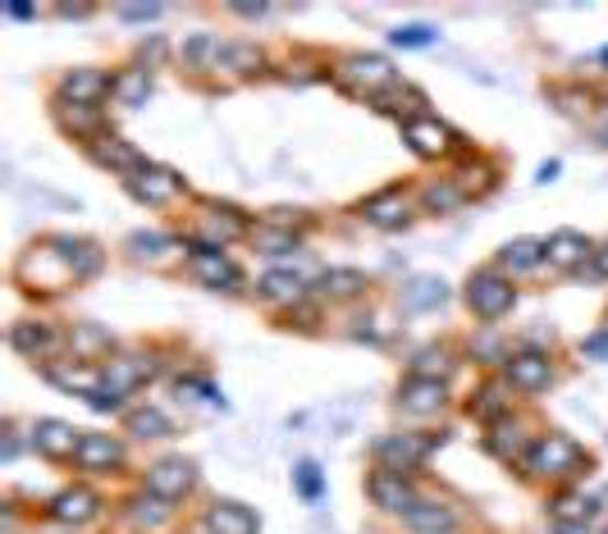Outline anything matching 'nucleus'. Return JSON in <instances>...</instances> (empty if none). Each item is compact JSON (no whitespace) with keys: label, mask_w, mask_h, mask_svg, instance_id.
<instances>
[{"label":"nucleus","mask_w":608,"mask_h":534,"mask_svg":"<svg viewBox=\"0 0 608 534\" xmlns=\"http://www.w3.org/2000/svg\"><path fill=\"white\" fill-rule=\"evenodd\" d=\"M531 476H544V480H567V476H582V466H586V453L576 438L567 434H544L531 444L526 461H522Z\"/></svg>","instance_id":"f257e3e1"},{"label":"nucleus","mask_w":608,"mask_h":534,"mask_svg":"<svg viewBox=\"0 0 608 534\" xmlns=\"http://www.w3.org/2000/svg\"><path fill=\"white\" fill-rule=\"evenodd\" d=\"M334 78H339V87H348L352 97H380L384 87H393L399 78H393V65L384 55H348L339 69H334Z\"/></svg>","instance_id":"f03ea898"},{"label":"nucleus","mask_w":608,"mask_h":534,"mask_svg":"<svg viewBox=\"0 0 608 534\" xmlns=\"http://www.w3.org/2000/svg\"><path fill=\"white\" fill-rule=\"evenodd\" d=\"M512 302H517V288L508 284V279H503L499 270H480V274L467 279V306L476 310V316H480L485 325L503 320L508 310H512Z\"/></svg>","instance_id":"7ed1b4c3"},{"label":"nucleus","mask_w":608,"mask_h":534,"mask_svg":"<svg viewBox=\"0 0 608 534\" xmlns=\"http://www.w3.org/2000/svg\"><path fill=\"white\" fill-rule=\"evenodd\" d=\"M367 493H371L376 508L389 512V516H408L416 502H421V493L412 489V480L403 476V470H384V466L367 480Z\"/></svg>","instance_id":"20e7f679"},{"label":"nucleus","mask_w":608,"mask_h":534,"mask_svg":"<svg viewBox=\"0 0 608 534\" xmlns=\"http://www.w3.org/2000/svg\"><path fill=\"white\" fill-rule=\"evenodd\" d=\"M435 444H439L435 434H389L376 444V457H380L384 470H412L435 453Z\"/></svg>","instance_id":"39448f33"},{"label":"nucleus","mask_w":608,"mask_h":534,"mask_svg":"<svg viewBox=\"0 0 608 534\" xmlns=\"http://www.w3.org/2000/svg\"><path fill=\"white\" fill-rule=\"evenodd\" d=\"M193 484H197V466L188 457H161L156 466H146V489L165 502H178L184 493H193Z\"/></svg>","instance_id":"423d86ee"},{"label":"nucleus","mask_w":608,"mask_h":534,"mask_svg":"<svg viewBox=\"0 0 608 534\" xmlns=\"http://www.w3.org/2000/svg\"><path fill=\"white\" fill-rule=\"evenodd\" d=\"M403 142L421 155V161H439V155H448L453 151V129L448 123H439L435 115H412L408 123H403Z\"/></svg>","instance_id":"0eeeda50"},{"label":"nucleus","mask_w":608,"mask_h":534,"mask_svg":"<svg viewBox=\"0 0 608 534\" xmlns=\"http://www.w3.org/2000/svg\"><path fill=\"white\" fill-rule=\"evenodd\" d=\"M124 187L142 206H170L178 193H184V178H178L174 170H165V165H142L138 174L124 178Z\"/></svg>","instance_id":"6e6552de"},{"label":"nucleus","mask_w":608,"mask_h":534,"mask_svg":"<svg viewBox=\"0 0 608 534\" xmlns=\"http://www.w3.org/2000/svg\"><path fill=\"white\" fill-rule=\"evenodd\" d=\"M193 279H202L206 288H238V265L225 257L220 247H206V242H193Z\"/></svg>","instance_id":"1a4fd4ad"},{"label":"nucleus","mask_w":608,"mask_h":534,"mask_svg":"<svg viewBox=\"0 0 608 534\" xmlns=\"http://www.w3.org/2000/svg\"><path fill=\"white\" fill-rule=\"evenodd\" d=\"M206 530L210 534H261V521L248 502H234V498H216L206 508Z\"/></svg>","instance_id":"9d476101"},{"label":"nucleus","mask_w":608,"mask_h":534,"mask_svg":"<svg viewBox=\"0 0 608 534\" xmlns=\"http://www.w3.org/2000/svg\"><path fill=\"white\" fill-rule=\"evenodd\" d=\"M78 444H83V434L69 421H37V429H33V448L51 461H74Z\"/></svg>","instance_id":"9b49d317"},{"label":"nucleus","mask_w":608,"mask_h":534,"mask_svg":"<svg viewBox=\"0 0 608 534\" xmlns=\"http://www.w3.org/2000/svg\"><path fill=\"white\" fill-rule=\"evenodd\" d=\"M444 402H448L444 380H421V374H412V380L399 384V406L408 416H435V412H444Z\"/></svg>","instance_id":"f8f14e48"},{"label":"nucleus","mask_w":608,"mask_h":534,"mask_svg":"<svg viewBox=\"0 0 608 534\" xmlns=\"http://www.w3.org/2000/svg\"><path fill=\"white\" fill-rule=\"evenodd\" d=\"M503 366H508V384L517 393H540V389H550V380H554L550 357H540V352H517Z\"/></svg>","instance_id":"ddd939ff"},{"label":"nucleus","mask_w":608,"mask_h":534,"mask_svg":"<svg viewBox=\"0 0 608 534\" xmlns=\"http://www.w3.org/2000/svg\"><path fill=\"white\" fill-rule=\"evenodd\" d=\"M51 521H59V525H87L97 512H101V498L93 493V489H59L55 498H51Z\"/></svg>","instance_id":"4468645a"},{"label":"nucleus","mask_w":608,"mask_h":534,"mask_svg":"<svg viewBox=\"0 0 608 534\" xmlns=\"http://www.w3.org/2000/svg\"><path fill=\"white\" fill-rule=\"evenodd\" d=\"M87 151H93V161L101 165V170H115V174H138L146 161L142 155L124 142V138H115V133H101V138H93L87 142Z\"/></svg>","instance_id":"2eb2a0df"},{"label":"nucleus","mask_w":608,"mask_h":534,"mask_svg":"<svg viewBox=\"0 0 608 534\" xmlns=\"http://www.w3.org/2000/svg\"><path fill=\"white\" fill-rule=\"evenodd\" d=\"M119 461H124V448H119L115 434H83L78 457H74L78 470H93V476H101V470H115Z\"/></svg>","instance_id":"dca6fc26"},{"label":"nucleus","mask_w":608,"mask_h":534,"mask_svg":"<svg viewBox=\"0 0 608 534\" xmlns=\"http://www.w3.org/2000/svg\"><path fill=\"white\" fill-rule=\"evenodd\" d=\"M586 257H595V251H590L586 233H576V229H558V233H550V242H544V261L558 265V270H582Z\"/></svg>","instance_id":"f3484780"},{"label":"nucleus","mask_w":608,"mask_h":534,"mask_svg":"<svg viewBox=\"0 0 608 534\" xmlns=\"http://www.w3.org/2000/svg\"><path fill=\"white\" fill-rule=\"evenodd\" d=\"M403 525L416 530V534H453V530H458V512H453L448 502H439V498H421L416 508L403 516Z\"/></svg>","instance_id":"a211bd4d"},{"label":"nucleus","mask_w":608,"mask_h":534,"mask_svg":"<svg viewBox=\"0 0 608 534\" xmlns=\"http://www.w3.org/2000/svg\"><path fill=\"white\" fill-rule=\"evenodd\" d=\"M10 342H14V352L42 361V357H51V352L59 348V334H55V325H46V320H19V325L10 329Z\"/></svg>","instance_id":"6ab92c4d"},{"label":"nucleus","mask_w":608,"mask_h":534,"mask_svg":"<svg viewBox=\"0 0 608 534\" xmlns=\"http://www.w3.org/2000/svg\"><path fill=\"white\" fill-rule=\"evenodd\" d=\"M59 91H65L69 106H97L106 91H115V83L101 69H69L65 83H59Z\"/></svg>","instance_id":"aec40b11"},{"label":"nucleus","mask_w":608,"mask_h":534,"mask_svg":"<svg viewBox=\"0 0 608 534\" xmlns=\"http://www.w3.org/2000/svg\"><path fill=\"white\" fill-rule=\"evenodd\" d=\"M101 374H106V389H110L115 397H124V393H133L138 384L151 380V361H146V357H115Z\"/></svg>","instance_id":"412c9836"},{"label":"nucleus","mask_w":608,"mask_h":534,"mask_svg":"<svg viewBox=\"0 0 608 534\" xmlns=\"http://www.w3.org/2000/svg\"><path fill=\"white\" fill-rule=\"evenodd\" d=\"M361 215H367V225H376V229H399V225H408V197L399 187H384L380 197L361 206Z\"/></svg>","instance_id":"4be33fe9"},{"label":"nucleus","mask_w":608,"mask_h":534,"mask_svg":"<svg viewBox=\"0 0 608 534\" xmlns=\"http://www.w3.org/2000/svg\"><path fill=\"white\" fill-rule=\"evenodd\" d=\"M490 453L499 461H526L531 453V438H526V425H517V421H495V434H490Z\"/></svg>","instance_id":"5701e85b"},{"label":"nucleus","mask_w":608,"mask_h":534,"mask_svg":"<svg viewBox=\"0 0 608 534\" xmlns=\"http://www.w3.org/2000/svg\"><path fill=\"white\" fill-rule=\"evenodd\" d=\"M51 242L59 247V257L69 261L74 284H78V279H93L101 270V247L97 242H83V238H51Z\"/></svg>","instance_id":"b1692460"},{"label":"nucleus","mask_w":608,"mask_h":534,"mask_svg":"<svg viewBox=\"0 0 608 534\" xmlns=\"http://www.w3.org/2000/svg\"><path fill=\"white\" fill-rule=\"evenodd\" d=\"M321 293L334 297V302L361 297V293H367V274H361V270H348V265H334V270L321 274Z\"/></svg>","instance_id":"393cba45"},{"label":"nucleus","mask_w":608,"mask_h":534,"mask_svg":"<svg viewBox=\"0 0 608 534\" xmlns=\"http://www.w3.org/2000/svg\"><path fill=\"white\" fill-rule=\"evenodd\" d=\"M421 206L431 210V215H453L458 206H467V187L458 178H439V183H431L421 193Z\"/></svg>","instance_id":"a878e982"},{"label":"nucleus","mask_w":608,"mask_h":534,"mask_svg":"<svg viewBox=\"0 0 608 534\" xmlns=\"http://www.w3.org/2000/svg\"><path fill=\"white\" fill-rule=\"evenodd\" d=\"M206 233H210V238H202L206 247H220V251H225V242H229V238H242V233H248V225H242L238 210L216 206V210H206Z\"/></svg>","instance_id":"bb28decb"},{"label":"nucleus","mask_w":608,"mask_h":534,"mask_svg":"<svg viewBox=\"0 0 608 534\" xmlns=\"http://www.w3.org/2000/svg\"><path fill=\"white\" fill-rule=\"evenodd\" d=\"M540 261H544V242H535V238H512V242L499 251V265L512 270V274H526V270H535Z\"/></svg>","instance_id":"cd10ccee"},{"label":"nucleus","mask_w":608,"mask_h":534,"mask_svg":"<svg viewBox=\"0 0 608 534\" xmlns=\"http://www.w3.org/2000/svg\"><path fill=\"white\" fill-rule=\"evenodd\" d=\"M46 380L59 384V389H78L87 397H97V384L106 380V374H97L93 366H46Z\"/></svg>","instance_id":"c85d7f7f"},{"label":"nucleus","mask_w":608,"mask_h":534,"mask_svg":"<svg viewBox=\"0 0 608 534\" xmlns=\"http://www.w3.org/2000/svg\"><path fill=\"white\" fill-rule=\"evenodd\" d=\"M146 97H151V69H124L115 78V101L119 106L138 110V106H146Z\"/></svg>","instance_id":"c756f323"},{"label":"nucleus","mask_w":608,"mask_h":534,"mask_svg":"<svg viewBox=\"0 0 608 534\" xmlns=\"http://www.w3.org/2000/svg\"><path fill=\"white\" fill-rule=\"evenodd\" d=\"M257 293L265 302H302V279L289 274V270H270L257 279Z\"/></svg>","instance_id":"7c9ffc66"},{"label":"nucleus","mask_w":608,"mask_h":534,"mask_svg":"<svg viewBox=\"0 0 608 534\" xmlns=\"http://www.w3.org/2000/svg\"><path fill=\"white\" fill-rule=\"evenodd\" d=\"M129 434L133 438H170L174 434V425H170V416H161L156 406H142V412H129Z\"/></svg>","instance_id":"2f4dec72"},{"label":"nucleus","mask_w":608,"mask_h":534,"mask_svg":"<svg viewBox=\"0 0 608 534\" xmlns=\"http://www.w3.org/2000/svg\"><path fill=\"white\" fill-rule=\"evenodd\" d=\"M59 129L78 133V138H101L97 133V106H74L69 110V101H59Z\"/></svg>","instance_id":"473e14b6"},{"label":"nucleus","mask_w":608,"mask_h":534,"mask_svg":"<svg viewBox=\"0 0 608 534\" xmlns=\"http://www.w3.org/2000/svg\"><path fill=\"white\" fill-rule=\"evenodd\" d=\"M129 516H133V525H146V530H156L165 516H170V502L165 498H156V493H138L133 502H129Z\"/></svg>","instance_id":"72a5a7b5"},{"label":"nucleus","mask_w":608,"mask_h":534,"mask_svg":"<svg viewBox=\"0 0 608 534\" xmlns=\"http://www.w3.org/2000/svg\"><path fill=\"white\" fill-rule=\"evenodd\" d=\"M252 242L265 251V257H284V251H297V247H302V238H297L293 229H275V225H261V229L252 233Z\"/></svg>","instance_id":"f704fd0d"},{"label":"nucleus","mask_w":608,"mask_h":534,"mask_svg":"<svg viewBox=\"0 0 608 534\" xmlns=\"http://www.w3.org/2000/svg\"><path fill=\"white\" fill-rule=\"evenodd\" d=\"M471 416H480V421H503V416H508V397H503V389H499V384H485L480 397L471 402Z\"/></svg>","instance_id":"c9c22d12"},{"label":"nucleus","mask_w":608,"mask_h":534,"mask_svg":"<svg viewBox=\"0 0 608 534\" xmlns=\"http://www.w3.org/2000/svg\"><path fill=\"white\" fill-rule=\"evenodd\" d=\"M448 348H425V352H416V370L412 374H421V380H444L448 374Z\"/></svg>","instance_id":"e433bc0d"},{"label":"nucleus","mask_w":608,"mask_h":534,"mask_svg":"<svg viewBox=\"0 0 608 534\" xmlns=\"http://www.w3.org/2000/svg\"><path fill=\"white\" fill-rule=\"evenodd\" d=\"M439 302H444V284H439V279H416V284L408 288V306L412 310H431Z\"/></svg>","instance_id":"4c0bfd02"},{"label":"nucleus","mask_w":608,"mask_h":534,"mask_svg":"<svg viewBox=\"0 0 608 534\" xmlns=\"http://www.w3.org/2000/svg\"><path fill=\"white\" fill-rule=\"evenodd\" d=\"M220 65H229V69H242V74H248V69H257V65H261V51H257V46H242V42H234V46H225V51H220Z\"/></svg>","instance_id":"58836bf2"},{"label":"nucleus","mask_w":608,"mask_h":534,"mask_svg":"<svg viewBox=\"0 0 608 534\" xmlns=\"http://www.w3.org/2000/svg\"><path fill=\"white\" fill-rule=\"evenodd\" d=\"M389 42H393V46H431V42H435V28H421V23H412V28H393Z\"/></svg>","instance_id":"ea45409f"},{"label":"nucleus","mask_w":608,"mask_h":534,"mask_svg":"<svg viewBox=\"0 0 608 534\" xmlns=\"http://www.w3.org/2000/svg\"><path fill=\"white\" fill-rule=\"evenodd\" d=\"M220 42L216 37H193L188 46H184V59H193V65H206V59H216V65H220Z\"/></svg>","instance_id":"a19ab883"},{"label":"nucleus","mask_w":608,"mask_h":534,"mask_svg":"<svg viewBox=\"0 0 608 534\" xmlns=\"http://www.w3.org/2000/svg\"><path fill=\"white\" fill-rule=\"evenodd\" d=\"M74 348L78 352H97V348H110V338L101 329H93V325H78L74 329Z\"/></svg>","instance_id":"79ce46f5"},{"label":"nucleus","mask_w":608,"mask_h":534,"mask_svg":"<svg viewBox=\"0 0 608 534\" xmlns=\"http://www.w3.org/2000/svg\"><path fill=\"white\" fill-rule=\"evenodd\" d=\"M297 489H302V498H321V470L312 461L297 466Z\"/></svg>","instance_id":"37998d69"},{"label":"nucleus","mask_w":608,"mask_h":534,"mask_svg":"<svg viewBox=\"0 0 608 534\" xmlns=\"http://www.w3.org/2000/svg\"><path fill=\"white\" fill-rule=\"evenodd\" d=\"M161 14V6H124L119 10V19H129V23H151Z\"/></svg>","instance_id":"c03bdc74"},{"label":"nucleus","mask_w":608,"mask_h":534,"mask_svg":"<svg viewBox=\"0 0 608 534\" xmlns=\"http://www.w3.org/2000/svg\"><path fill=\"white\" fill-rule=\"evenodd\" d=\"M586 352H595V357H608V334H595V338H586Z\"/></svg>","instance_id":"a18cd8bd"},{"label":"nucleus","mask_w":608,"mask_h":534,"mask_svg":"<svg viewBox=\"0 0 608 534\" xmlns=\"http://www.w3.org/2000/svg\"><path fill=\"white\" fill-rule=\"evenodd\" d=\"M59 19H87V6H59Z\"/></svg>","instance_id":"49530a36"},{"label":"nucleus","mask_w":608,"mask_h":534,"mask_svg":"<svg viewBox=\"0 0 608 534\" xmlns=\"http://www.w3.org/2000/svg\"><path fill=\"white\" fill-rule=\"evenodd\" d=\"M595 270H599V274H604V279H608V242H604V247H599V251H595Z\"/></svg>","instance_id":"de8ad7c7"},{"label":"nucleus","mask_w":608,"mask_h":534,"mask_svg":"<svg viewBox=\"0 0 608 534\" xmlns=\"http://www.w3.org/2000/svg\"><path fill=\"white\" fill-rule=\"evenodd\" d=\"M234 14H242V19H261V14H265V6H238Z\"/></svg>","instance_id":"09e8293b"},{"label":"nucleus","mask_w":608,"mask_h":534,"mask_svg":"<svg viewBox=\"0 0 608 534\" xmlns=\"http://www.w3.org/2000/svg\"><path fill=\"white\" fill-rule=\"evenodd\" d=\"M599 138H604V142H608V115H604V119H599Z\"/></svg>","instance_id":"8fccbe9b"}]
</instances>
